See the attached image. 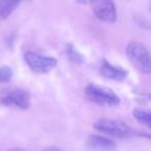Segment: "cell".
<instances>
[{
    "label": "cell",
    "mask_w": 151,
    "mask_h": 151,
    "mask_svg": "<svg viewBox=\"0 0 151 151\" xmlns=\"http://www.w3.org/2000/svg\"><path fill=\"white\" fill-rule=\"evenodd\" d=\"M93 127L97 132H104L108 136L115 137L119 139H128L136 136L137 132L124 121L117 119L103 118L93 124Z\"/></svg>",
    "instance_id": "1"
},
{
    "label": "cell",
    "mask_w": 151,
    "mask_h": 151,
    "mask_svg": "<svg viewBox=\"0 0 151 151\" xmlns=\"http://www.w3.org/2000/svg\"><path fill=\"white\" fill-rule=\"evenodd\" d=\"M31 96L27 90L20 87H9L0 91V104L5 107L27 110L30 107Z\"/></svg>",
    "instance_id": "2"
},
{
    "label": "cell",
    "mask_w": 151,
    "mask_h": 151,
    "mask_svg": "<svg viewBox=\"0 0 151 151\" xmlns=\"http://www.w3.org/2000/svg\"><path fill=\"white\" fill-rule=\"evenodd\" d=\"M85 95L90 101L103 107H115L120 103L119 96L112 89L96 84L87 85Z\"/></svg>",
    "instance_id": "3"
},
{
    "label": "cell",
    "mask_w": 151,
    "mask_h": 151,
    "mask_svg": "<svg viewBox=\"0 0 151 151\" xmlns=\"http://www.w3.org/2000/svg\"><path fill=\"white\" fill-rule=\"evenodd\" d=\"M125 52L137 69L147 75L150 73V55L144 45L139 42H130L126 47Z\"/></svg>",
    "instance_id": "4"
},
{
    "label": "cell",
    "mask_w": 151,
    "mask_h": 151,
    "mask_svg": "<svg viewBox=\"0 0 151 151\" xmlns=\"http://www.w3.org/2000/svg\"><path fill=\"white\" fill-rule=\"evenodd\" d=\"M24 60L30 69L37 73H47L56 67L57 60L52 56L44 55L37 52H26Z\"/></svg>",
    "instance_id": "5"
},
{
    "label": "cell",
    "mask_w": 151,
    "mask_h": 151,
    "mask_svg": "<svg viewBox=\"0 0 151 151\" xmlns=\"http://www.w3.org/2000/svg\"><path fill=\"white\" fill-rule=\"evenodd\" d=\"M95 17L106 23H114L117 20V11L112 1H95L91 3Z\"/></svg>",
    "instance_id": "6"
},
{
    "label": "cell",
    "mask_w": 151,
    "mask_h": 151,
    "mask_svg": "<svg viewBox=\"0 0 151 151\" xmlns=\"http://www.w3.org/2000/svg\"><path fill=\"white\" fill-rule=\"evenodd\" d=\"M99 73L106 79L118 81V82L125 80L128 76V71L126 69L112 64L105 58L101 60V63L99 65Z\"/></svg>",
    "instance_id": "7"
},
{
    "label": "cell",
    "mask_w": 151,
    "mask_h": 151,
    "mask_svg": "<svg viewBox=\"0 0 151 151\" xmlns=\"http://www.w3.org/2000/svg\"><path fill=\"white\" fill-rule=\"evenodd\" d=\"M86 147L88 151H116L117 145L110 139L99 134H91L87 139Z\"/></svg>",
    "instance_id": "8"
},
{
    "label": "cell",
    "mask_w": 151,
    "mask_h": 151,
    "mask_svg": "<svg viewBox=\"0 0 151 151\" xmlns=\"http://www.w3.org/2000/svg\"><path fill=\"white\" fill-rule=\"evenodd\" d=\"M64 51L67 58L73 63H75V64H83L85 62V57L73 47V45L66 44L65 45Z\"/></svg>",
    "instance_id": "9"
},
{
    "label": "cell",
    "mask_w": 151,
    "mask_h": 151,
    "mask_svg": "<svg viewBox=\"0 0 151 151\" xmlns=\"http://www.w3.org/2000/svg\"><path fill=\"white\" fill-rule=\"evenodd\" d=\"M19 5V1H2V0H0V20L7 19Z\"/></svg>",
    "instance_id": "10"
},
{
    "label": "cell",
    "mask_w": 151,
    "mask_h": 151,
    "mask_svg": "<svg viewBox=\"0 0 151 151\" xmlns=\"http://www.w3.org/2000/svg\"><path fill=\"white\" fill-rule=\"evenodd\" d=\"M132 115L139 123L143 124L148 128L151 127V114L149 112L141 109H134L132 111Z\"/></svg>",
    "instance_id": "11"
},
{
    "label": "cell",
    "mask_w": 151,
    "mask_h": 151,
    "mask_svg": "<svg viewBox=\"0 0 151 151\" xmlns=\"http://www.w3.org/2000/svg\"><path fill=\"white\" fill-rule=\"evenodd\" d=\"M14 76V71L7 65L0 67V83H5V82H9V81L13 79Z\"/></svg>",
    "instance_id": "12"
},
{
    "label": "cell",
    "mask_w": 151,
    "mask_h": 151,
    "mask_svg": "<svg viewBox=\"0 0 151 151\" xmlns=\"http://www.w3.org/2000/svg\"><path fill=\"white\" fill-rule=\"evenodd\" d=\"M42 151H62V150L57 148V147H49V148L45 149V150H42Z\"/></svg>",
    "instance_id": "13"
},
{
    "label": "cell",
    "mask_w": 151,
    "mask_h": 151,
    "mask_svg": "<svg viewBox=\"0 0 151 151\" xmlns=\"http://www.w3.org/2000/svg\"><path fill=\"white\" fill-rule=\"evenodd\" d=\"M9 151H24V150H22V149H11Z\"/></svg>",
    "instance_id": "14"
}]
</instances>
